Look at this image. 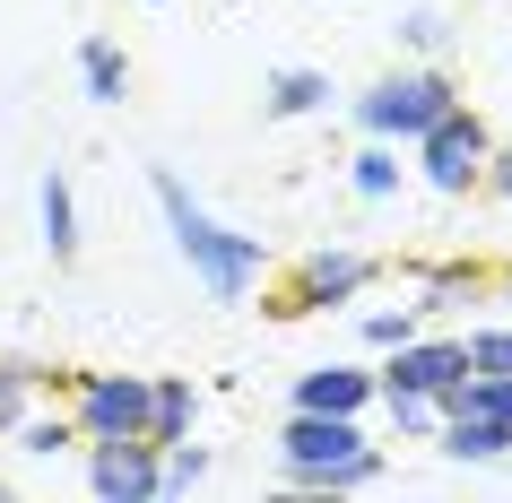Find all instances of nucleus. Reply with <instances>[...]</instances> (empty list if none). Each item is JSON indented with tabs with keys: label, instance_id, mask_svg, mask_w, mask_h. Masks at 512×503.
I'll return each instance as SVG.
<instances>
[{
	"label": "nucleus",
	"instance_id": "nucleus-8",
	"mask_svg": "<svg viewBox=\"0 0 512 503\" xmlns=\"http://www.w3.org/2000/svg\"><path fill=\"white\" fill-rule=\"evenodd\" d=\"M469 373V356H460V339H400V347H382V365H374V391H426V399H452V382Z\"/></svg>",
	"mask_w": 512,
	"mask_h": 503
},
{
	"label": "nucleus",
	"instance_id": "nucleus-9",
	"mask_svg": "<svg viewBox=\"0 0 512 503\" xmlns=\"http://www.w3.org/2000/svg\"><path fill=\"white\" fill-rule=\"evenodd\" d=\"M434 451H443V460H460V469H495V460H512V425L478 417V408H443Z\"/></svg>",
	"mask_w": 512,
	"mask_h": 503
},
{
	"label": "nucleus",
	"instance_id": "nucleus-15",
	"mask_svg": "<svg viewBox=\"0 0 512 503\" xmlns=\"http://www.w3.org/2000/svg\"><path fill=\"white\" fill-rule=\"evenodd\" d=\"M79 87H87V105H122L131 96V61H122L113 35H87L79 44Z\"/></svg>",
	"mask_w": 512,
	"mask_h": 503
},
{
	"label": "nucleus",
	"instance_id": "nucleus-5",
	"mask_svg": "<svg viewBox=\"0 0 512 503\" xmlns=\"http://www.w3.org/2000/svg\"><path fill=\"white\" fill-rule=\"evenodd\" d=\"M374 278H382L374 252H356V243H313L296 261V278L270 295V321H304V313H330V304H356Z\"/></svg>",
	"mask_w": 512,
	"mask_h": 503
},
{
	"label": "nucleus",
	"instance_id": "nucleus-6",
	"mask_svg": "<svg viewBox=\"0 0 512 503\" xmlns=\"http://www.w3.org/2000/svg\"><path fill=\"white\" fill-rule=\"evenodd\" d=\"M70 425L79 443H105V434H148V373H70Z\"/></svg>",
	"mask_w": 512,
	"mask_h": 503
},
{
	"label": "nucleus",
	"instance_id": "nucleus-22",
	"mask_svg": "<svg viewBox=\"0 0 512 503\" xmlns=\"http://www.w3.org/2000/svg\"><path fill=\"white\" fill-rule=\"evenodd\" d=\"M460 356H469V373H512V321H478Z\"/></svg>",
	"mask_w": 512,
	"mask_h": 503
},
{
	"label": "nucleus",
	"instance_id": "nucleus-1",
	"mask_svg": "<svg viewBox=\"0 0 512 503\" xmlns=\"http://www.w3.org/2000/svg\"><path fill=\"white\" fill-rule=\"evenodd\" d=\"M148 191H157L165 235H174V252H183V269L200 278L209 304H243V295H261V278H270V243L243 235V226H226L217 209H200L174 165H148Z\"/></svg>",
	"mask_w": 512,
	"mask_h": 503
},
{
	"label": "nucleus",
	"instance_id": "nucleus-2",
	"mask_svg": "<svg viewBox=\"0 0 512 503\" xmlns=\"http://www.w3.org/2000/svg\"><path fill=\"white\" fill-rule=\"evenodd\" d=\"M278 477L296 495H365V486H382V443L365 434V417L287 408V425H278Z\"/></svg>",
	"mask_w": 512,
	"mask_h": 503
},
{
	"label": "nucleus",
	"instance_id": "nucleus-17",
	"mask_svg": "<svg viewBox=\"0 0 512 503\" xmlns=\"http://www.w3.org/2000/svg\"><path fill=\"white\" fill-rule=\"evenodd\" d=\"M374 408L391 417L400 443H434V425H443V399H426V391H374Z\"/></svg>",
	"mask_w": 512,
	"mask_h": 503
},
{
	"label": "nucleus",
	"instance_id": "nucleus-16",
	"mask_svg": "<svg viewBox=\"0 0 512 503\" xmlns=\"http://www.w3.org/2000/svg\"><path fill=\"white\" fill-rule=\"evenodd\" d=\"M9 443L27 451V460H70V451H79V425H70V408H44V399H35L27 417L9 425Z\"/></svg>",
	"mask_w": 512,
	"mask_h": 503
},
{
	"label": "nucleus",
	"instance_id": "nucleus-27",
	"mask_svg": "<svg viewBox=\"0 0 512 503\" xmlns=\"http://www.w3.org/2000/svg\"><path fill=\"white\" fill-rule=\"evenodd\" d=\"M0 495H9V477H0Z\"/></svg>",
	"mask_w": 512,
	"mask_h": 503
},
{
	"label": "nucleus",
	"instance_id": "nucleus-11",
	"mask_svg": "<svg viewBox=\"0 0 512 503\" xmlns=\"http://www.w3.org/2000/svg\"><path fill=\"white\" fill-rule=\"evenodd\" d=\"M330 70H313V61H287V70H270L261 79V113L270 122H313V113H330Z\"/></svg>",
	"mask_w": 512,
	"mask_h": 503
},
{
	"label": "nucleus",
	"instance_id": "nucleus-19",
	"mask_svg": "<svg viewBox=\"0 0 512 503\" xmlns=\"http://www.w3.org/2000/svg\"><path fill=\"white\" fill-rule=\"evenodd\" d=\"M417 278V313H434V304H452V295H478L486 269L478 261H443V269H408Z\"/></svg>",
	"mask_w": 512,
	"mask_h": 503
},
{
	"label": "nucleus",
	"instance_id": "nucleus-25",
	"mask_svg": "<svg viewBox=\"0 0 512 503\" xmlns=\"http://www.w3.org/2000/svg\"><path fill=\"white\" fill-rule=\"evenodd\" d=\"M478 191H495V200H512V148H495V157H486V183Z\"/></svg>",
	"mask_w": 512,
	"mask_h": 503
},
{
	"label": "nucleus",
	"instance_id": "nucleus-4",
	"mask_svg": "<svg viewBox=\"0 0 512 503\" xmlns=\"http://www.w3.org/2000/svg\"><path fill=\"white\" fill-rule=\"evenodd\" d=\"M408 174H417V183L426 191H443V200H469V191L486 183V157H495V131H486L478 113L469 105H452L443 113V122H426V131L408 139Z\"/></svg>",
	"mask_w": 512,
	"mask_h": 503
},
{
	"label": "nucleus",
	"instance_id": "nucleus-10",
	"mask_svg": "<svg viewBox=\"0 0 512 503\" xmlns=\"http://www.w3.org/2000/svg\"><path fill=\"white\" fill-rule=\"evenodd\" d=\"M296 408H313V417H365L374 408V373L365 365H313V373H296Z\"/></svg>",
	"mask_w": 512,
	"mask_h": 503
},
{
	"label": "nucleus",
	"instance_id": "nucleus-18",
	"mask_svg": "<svg viewBox=\"0 0 512 503\" xmlns=\"http://www.w3.org/2000/svg\"><path fill=\"white\" fill-rule=\"evenodd\" d=\"M44 382H53L44 365H27V356H0V443H9V425L44 399Z\"/></svg>",
	"mask_w": 512,
	"mask_h": 503
},
{
	"label": "nucleus",
	"instance_id": "nucleus-23",
	"mask_svg": "<svg viewBox=\"0 0 512 503\" xmlns=\"http://www.w3.org/2000/svg\"><path fill=\"white\" fill-rule=\"evenodd\" d=\"M417 330H426L417 304H400V313H365V347H400V339H417Z\"/></svg>",
	"mask_w": 512,
	"mask_h": 503
},
{
	"label": "nucleus",
	"instance_id": "nucleus-12",
	"mask_svg": "<svg viewBox=\"0 0 512 503\" xmlns=\"http://www.w3.org/2000/svg\"><path fill=\"white\" fill-rule=\"evenodd\" d=\"M35 217H44V252H53V269H70V261H79V191H70V165H44Z\"/></svg>",
	"mask_w": 512,
	"mask_h": 503
},
{
	"label": "nucleus",
	"instance_id": "nucleus-14",
	"mask_svg": "<svg viewBox=\"0 0 512 503\" xmlns=\"http://www.w3.org/2000/svg\"><path fill=\"white\" fill-rule=\"evenodd\" d=\"M400 183H408V165H400V148H391V139H365V148L348 157V191H356V200L391 209V200H400Z\"/></svg>",
	"mask_w": 512,
	"mask_h": 503
},
{
	"label": "nucleus",
	"instance_id": "nucleus-3",
	"mask_svg": "<svg viewBox=\"0 0 512 503\" xmlns=\"http://www.w3.org/2000/svg\"><path fill=\"white\" fill-rule=\"evenodd\" d=\"M460 105V87H452V70L443 61H408V70H382L365 96H356V131L365 139H391V148H408V139L426 131V122H443V113Z\"/></svg>",
	"mask_w": 512,
	"mask_h": 503
},
{
	"label": "nucleus",
	"instance_id": "nucleus-21",
	"mask_svg": "<svg viewBox=\"0 0 512 503\" xmlns=\"http://www.w3.org/2000/svg\"><path fill=\"white\" fill-rule=\"evenodd\" d=\"M157 477H165V495H191V486H209V451L183 434V443L157 451Z\"/></svg>",
	"mask_w": 512,
	"mask_h": 503
},
{
	"label": "nucleus",
	"instance_id": "nucleus-26",
	"mask_svg": "<svg viewBox=\"0 0 512 503\" xmlns=\"http://www.w3.org/2000/svg\"><path fill=\"white\" fill-rule=\"evenodd\" d=\"M495 287H504V295H512V269H495Z\"/></svg>",
	"mask_w": 512,
	"mask_h": 503
},
{
	"label": "nucleus",
	"instance_id": "nucleus-13",
	"mask_svg": "<svg viewBox=\"0 0 512 503\" xmlns=\"http://www.w3.org/2000/svg\"><path fill=\"white\" fill-rule=\"evenodd\" d=\"M191 425H200V391H191V373H148V443H183Z\"/></svg>",
	"mask_w": 512,
	"mask_h": 503
},
{
	"label": "nucleus",
	"instance_id": "nucleus-24",
	"mask_svg": "<svg viewBox=\"0 0 512 503\" xmlns=\"http://www.w3.org/2000/svg\"><path fill=\"white\" fill-rule=\"evenodd\" d=\"M443 35H452V27H443V9H408V18H400V44H408V53H443Z\"/></svg>",
	"mask_w": 512,
	"mask_h": 503
},
{
	"label": "nucleus",
	"instance_id": "nucleus-28",
	"mask_svg": "<svg viewBox=\"0 0 512 503\" xmlns=\"http://www.w3.org/2000/svg\"><path fill=\"white\" fill-rule=\"evenodd\" d=\"M148 9H165V0H148Z\"/></svg>",
	"mask_w": 512,
	"mask_h": 503
},
{
	"label": "nucleus",
	"instance_id": "nucleus-7",
	"mask_svg": "<svg viewBox=\"0 0 512 503\" xmlns=\"http://www.w3.org/2000/svg\"><path fill=\"white\" fill-rule=\"evenodd\" d=\"M79 451H87V495L96 503H157L165 495L148 434H105V443H79Z\"/></svg>",
	"mask_w": 512,
	"mask_h": 503
},
{
	"label": "nucleus",
	"instance_id": "nucleus-20",
	"mask_svg": "<svg viewBox=\"0 0 512 503\" xmlns=\"http://www.w3.org/2000/svg\"><path fill=\"white\" fill-rule=\"evenodd\" d=\"M443 408H478V417L512 425V373H460V382H452V399H443Z\"/></svg>",
	"mask_w": 512,
	"mask_h": 503
}]
</instances>
